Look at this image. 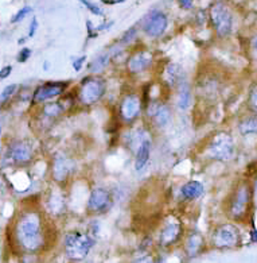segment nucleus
I'll list each match as a JSON object with an SVG mask.
<instances>
[{
  "mask_svg": "<svg viewBox=\"0 0 257 263\" xmlns=\"http://www.w3.org/2000/svg\"><path fill=\"white\" fill-rule=\"evenodd\" d=\"M38 26H39V23H38V19L32 18L31 23H30V27H29V38H32V36L35 35L36 30H38Z\"/></svg>",
  "mask_w": 257,
  "mask_h": 263,
  "instance_id": "34",
  "label": "nucleus"
},
{
  "mask_svg": "<svg viewBox=\"0 0 257 263\" xmlns=\"http://www.w3.org/2000/svg\"><path fill=\"white\" fill-rule=\"evenodd\" d=\"M144 112L143 96L136 92L125 93L118 103V119L124 126H132Z\"/></svg>",
  "mask_w": 257,
  "mask_h": 263,
  "instance_id": "7",
  "label": "nucleus"
},
{
  "mask_svg": "<svg viewBox=\"0 0 257 263\" xmlns=\"http://www.w3.org/2000/svg\"><path fill=\"white\" fill-rule=\"evenodd\" d=\"M183 226L181 221H168L167 224L163 226V228L159 232L157 236V246L161 249H171L175 245H178L181 239L183 238Z\"/></svg>",
  "mask_w": 257,
  "mask_h": 263,
  "instance_id": "15",
  "label": "nucleus"
},
{
  "mask_svg": "<svg viewBox=\"0 0 257 263\" xmlns=\"http://www.w3.org/2000/svg\"><path fill=\"white\" fill-rule=\"evenodd\" d=\"M16 89H18V85H16V84H11V85H8V87L4 88L3 92L0 93V104L7 103V101L10 100L12 96H14L15 92H16Z\"/></svg>",
  "mask_w": 257,
  "mask_h": 263,
  "instance_id": "27",
  "label": "nucleus"
},
{
  "mask_svg": "<svg viewBox=\"0 0 257 263\" xmlns=\"http://www.w3.org/2000/svg\"><path fill=\"white\" fill-rule=\"evenodd\" d=\"M239 133L243 137L257 135V114L244 116L239 122Z\"/></svg>",
  "mask_w": 257,
  "mask_h": 263,
  "instance_id": "24",
  "label": "nucleus"
},
{
  "mask_svg": "<svg viewBox=\"0 0 257 263\" xmlns=\"http://www.w3.org/2000/svg\"><path fill=\"white\" fill-rule=\"evenodd\" d=\"M31 12H32V8L30 7V6H26V7L21 8V10H19V11L16 12L14 16H12V19H11V23L22 22V21H23V19H25L27 15L31 14Z\"/></svg>",
  "mask_w": 257,
  "mask_h": 263,
  "instance_id": "28",
  "label": "nucleus"
},
{
  "mask_svg": "<svg viewBox=\"0 0 257 263\" xmlns=\"http://www.w3.org/2000/svg\"><path fill=\"white\" fill-rule=\"evenodd\" d=\"M179 4V7L182 8V10H193L194 8V0H176Z\"/></svg>",
  "mask_w": 257,
  "mask_h": 263,
  "instance_id": "33",
  "label": "nucleus"
},
{
  "mask_svg": "<svg viewBox=\"0 0 257 263\" xmlns=\"http://www.w3.org/2000/svg\"><path fill=\"white\" fill-rule=\"evenodd\" d=\"M209 21L218 38H228L233 31L234 18L232 10L224 2H215L209 8Z\"/></svg>",
  "mask_w": 257,
  "mask_h": 263,
  "instance_id": "6",
  "label": "nucleus"
},
{
  "mask_svg": "<svg viewBox=\"0 0 257 263\" xmlns=\"http://www.w3.org/2000/svg\"><path fill=\"white\" fill-rule=\"evenodd\" d=\"M0 135H2V124H0Z\"/></svg>",
  "mask_w": 257,
  "mask_h": 263,
  "instance_id": "42",
  "label": "nucleus"
},
{
  "mask_svg": "<svg viewBox=\"0 0 257 263\" xmlns=\"http://www.w3.org/2000/svg\"><path fill=\"white\" fill-rule=\"evenodd\" d=\"M96 245V240L90 234L84 232H68L64 238L65 256L74 262H81L89 256L90 251Z\"/></svg>",
  "mask_w": 257,
  "mask_h": 263,
  "instance_id": "4",
  "label": "nucleus"
},
{
  "mask_svg": "<svg viewBox=\"0 0 257 263\" xmlns=\"http://www.w3.org/2000/svg\"><path fill=\"white\" fill-rule=\"evenodd\" d=\"M205 250H206V240H205L204 235L198 231H190L185 236V241H183V252H185L186 258H189V259L198 258L204 254Z\"/></svg>",
  "mask_w": 257,
  "mask_h": 263,
  "instance_id": "17",
  "label": "nucleus"
},
{
  "mask_svg": "<svg viewBox=\"0 0 257 263\" xmlns=\"http://www.w3.org/2000/svg\"><path fill=\"white\" fill-rule=\"evenodd\" d=\"M137 34H139V29H137L136 26L129 27L127 31H124V33L122 34V36H120V40H118L117 45H120V46H123V47L132 45L133 42H135V40H137Z\"/></svg>",
  "mask_w": 257,
  "mask_h": 263,
  "instance_id": "25",
  "label": "nucleus"
},
{
  "mask_svg": "<svg viewBox=\"0 0 257 263\" xmlns=\"http://www.w3.org/2000/svg\"><path fill=\"white\" fill-rule=\"evenodd\" d=\"M86 30H88V40H94L98 36V31L93 26L92 21H86Z\"/></svg>",
  "mask_w": 257,
  "mask_h": 263,
  "instance_id": "31",
  "label": "nucleus"
},
{
  "mask_svg": "<svg viewBox=\"0 0 257 263\" xmlns=\"http://www.w3.org/2000/svg\"><path fill=\"white\" fill-rule=\"evenodd\" d=\"M113 197L112 193L105 187L97 186L92 189L86 200V212L93 216H100L107 213L112 208Z\"/></svg>",
  "mask_w": 257,
  "mask_h": 263,
  "instance_id": "11",
  "label": "nucleus"
},
{
  "mask_svg": "<svg viewBox=\"0 0 257 263\" xmlns=\"http://www.w3.org/2000/svg\"><path fill=\"white\" fill-rule=\"evenodd\" d=\"M205 193V186L202 185L201 181L191 180L187 181L186 184L182 185L181 187V196H182L183 200L186 201H194V200H198L201 196Z\"/></svg>",
  "mask_w": 257,
  "mask_h": 263,
  "instance_id": "20",
  "label": "nucleus"
},
{
  "mask_svg": "<svg viewBox=\"0 0 257 263\" xmlns=\"http://www.w3.org/2000/svg\"><path fill=\"white\" fill-rule=\"evenodd\" d=\"M248 104L254 112H257V84H254L253 88L249 92V99H248Z\"/></svg>",
  "mask_w": 257,
  "mask_h": 263,
  "instance_id": "29",
  "label": "nucleus"
},
{
  "mask_svg": "<svg viewBox=\"0 0 257 263\" xmlns=\"http://www.w3.org/2000/svg\"><path fill=\"white\" fill-rule=\"evenodd\" d=\"M250 238H252V241H253V243H257V231L256 230L250 231Z\"/></svg>",
  "mask_w": 257,
  "mask_h": 263,
  "instance_id": "38",
  "label": "nucleus"
},
{
  "mask_svg": "<svg viewBox=\"0 0 257 263\" xmlns=\"http://www.w3.org/2000/svg\"><path fill=\"white\" fill-rule=\"evenodd\" d=\"M250 206H252V187L249 182L243 181L240 182L228 201V216L233 221H243L249 215Z\"/></svg>",
  "mask_w": 257,
  "mask_h": 263,
  "instance_id": "5",
  "label": "nucleus"
},
{
  "mask_svg": "<svg viewBox=\"0 0 257 263\" xmlns=\"http://www.w3.org/2000/svg\"><path fill=\"white\" fill-rule=\"evenodd\" d=\"M32 54V51L31 49H29V47H23L21 51H19V54H18V62H27L29 61V58L31 57Z\"/></svg>",
  "mask_w": 257,
  "mask_h": 263,
  "instance_id": "30",
  "label": "nucleus"
},
{
  "mask_svg": "<svg viewBox=\"0 0 257 263\" xmlns=\"http://www.w3.org/2000/svg\"><path fill=\"white\" fill-rule=\"evenodd\" d=\"M75 169H77V162L74 161V158H70L69 155L64 154V153H58L53 159L51 177L58 184H65L74 174Z\"/></svg>",
  "mask_w": 257,
  "mask_h": 263,
  "instance_id": "12",
  "label": "nucleus"
},
{
  "mask_svg": "<svg viewBox=\"0 0 257 263\" xmlns=\"http://www.w3.org/2000/svg\"><path fill=\"white\" fill-rule=\"evenodd\" d=\"M23 42H26V38H21V40L18 41L19 45H22V44H23Z\"/></svg>",
  "mask_w": 257,
  "mask_h": 263,
  "instance_id": "40",
  "label": "nucleus"
},
{
  "mask_svg": "<svg viewBox=\"0 0 257 263\" xmlns=\"http://www.w3.org/2000/svg\"><path fill=\"white\" fill-rule=\"evenodd\" d=\"M69 81H47L36 88L32 93V104H42L51 99L61 98L69 88Z\"/></svg>",
  "mask_w": 257,
  "mask_h": 263,
  "instance_id": "14",
  "label": "nucleus"
},
{
  "mask_svg": "<svg viewBox=\"0 0 257 263\" xmlns=\"http://www.w3.org/2000/svg\"><path fill=\"white\" fill-rule=\"evenodd\" d=\"M178 95H176V105H178L179 109H186L190 108L191 105V101H193V92H191V87L189 85L187 81H183L178 88Z\"/></svg>",
  "mask_w": 257,
  "mask_h": 263,
  "instance_id": "22",
  "label": "nucleus"
},
{
  "mask_svg": "<svg viewBox=\"0 0 257 263\" xmlns=\"http://www.w3.org/2000/svg\"><path fill=\"white\" fill-rule=\"evenodd\" d=\"M49 68V62H45V64H43V69H47Z\"/></svg>",
  "mask_w": 257,
  "mask_h": 263,
  "instance_id": "41",
  "label": "nucleus"
},
{
  "mask_svg": "<svg viewBox=\"0 0 257 263\" xmlns=\"http://www.w3.org/2000/svg\"><path fill=\"white\" fill-rule=\"evenodd\" d=\"M147 120L155 128H166L172 122L171 107L161 100H151L144 107Z\"/></svg>",
  "mask_w": 257,
  "mask_h": 263,
  "instance_id": "9",
  "label": "nucleus"
},
{
  "mask_svg": "<svg viewBox=\"0 0 257 263\" xmlns=\"http://www.w3.org/2000/svg\"><path fill=\"white\" fill-rule=\"evenodd\" d=\"M104 4H107V6H114V4H122L125 3L127 0H101Z\"/></svg>",
  "mask_w": 257,
  "mask_h": 263,
  "instance_id": "37",
  "label": "nucleus"
},
{
  "mask_svg": "<svg viewBox=\"0 0 257 263\" xmlns=\"http://www.w3.org/2000/svg\"><path fill=\"white\" fill-rule=\"evenodd\" d=\"M7 157L15 165H27L34 158V148L27 141H15L10 144Z\"/></svg>",
  "mask_w": 257,
  "mask_h": 263,
  "instance_id": "16",
  "label": "nucleus"
},
{
  "mask_svg": "<svg viewBox=\"0 0 257 263\" xmlns=\"http://www.w3.org/2000/svg\"><path fill=\"white\" fill-rule=\"evenodd\" d=\"M46 221L42 213L35 209L23 211L14 226L15 243L26 252H39L46 247Z\"/></svg>",
  "mask_w": 257,
  "mask_h": 263,
  "instance_id": "1",
  "label": "nucleus"
},
{
  "mask_svg": "<svg viewBox=\"0 0 257 263\" xmlns=\"http://www.w3.org/2000/svg\"><path fill=\"white\" fill-rule=\"evenodd\" d=\"M211 245L218 250H232L241 245V232L232 223L220 224L211 234Z\"/></svg>",
  "mask_w": 257,
  "mask_h": 263,
  "instance_id": "8",
  "label": "nucleus"
},
{
  "mask_svg": "<svg viewBox=\"0 0 257 263\" xmlns=\"http://www.w3.org/2000/svg\"><path fill=\"white\" fill-rule=\"evenodd\" d=\"M168 27V16L161 10H152L140 21V29L148 38L156 40L166 33Z\"/></svg>",
  "mask_w": 257,
  "mask_h": 263,
  "instance_id": "10",
  "label": "nucleus"
},
{
  "mask_svg": "<svg viewBox=\"0 0 257 263\" xmlns=\"http://www.w3.org/2000/svg\"><path fill=\"white\" fill-rule=\"evenodd\" d=\"M85 62H86V55H81V57L75 58L74 61H73V64H72L73 69H74L75 72H80V70L83 69V66H84V64H85Z\"/></svg>",
  "mask_w": 257,
  "mask_h": 263,
  "instance_id": "32",
  "label": "nucleus"
},
{
  "mask_svg": "<svg viewBox=\"0 0 257 263\" xmlns=\"http://www.w3.org/2000/svg\"><path fill=\"white\" fill-rule=\"evenodd\" d=\"M186 81V72L176 62H168L163 69V84L166 87L176 88Z\"/></svg>",
  "mask_w": 257,
  "mask_h": 263,
  "instance_id": "18",
  "label": "nucleus"
},
{
  "mask_svg": "<svg viewBox=\"0 0 257 263\" xmlns=\"http://www.w3.org/2000/svg\"><path fill=\"white\" fill-rule=\"evenodd\" d=\"M112 61L111 51L103 53V54L97 55L96 58H93L92 61L88 64V72L90 74H100L104 69H107Z\"/></svg>",
  "mask_w": 257,
  "mask_h": 263,
  "instance_id": "23",
  "label": "nucleus"
},
{
  "mask_svg": "<svg viewBox=\"0 0 257 263\" xmlns=\"http://www.w3.org/2000/svg\"><path fill=\"white\" fill-rule=\"evenodd\" d=\"M204 155L210 161L228 162L236 155V143L234 139L226 131H218L211 135L204 147Z\"/></svg>",
  "mask_w": 257,
  "mask_h": 263,
  "instance_id": "3",
  "label": "nucleus"
},
{
  "mask_svg": "<svg viewBox=\"0 0 257 263\" xmlns=\"http://www.w3.org/2000/svg\"><path fill=\"white\" fill-rule=\"evenodd\" d=\"M78 2L80 3H83L84 6L86 7V10L92 12L93 15H96V16H101V18H103L104 15H105V12H104L103 8H101L100 6H97L96 3L90 2V0H78Z\"/></svg>",
  "mask_w": 257,
  "mask_h": 263,
  "instance_id": "26",
  "label": "nucleus"
},
{
  "mask_svg": "<svg viewBox=\"0 0 257 263\" xmlns=\"http://www.w3.org/2000/svg\"><path fill=\"white\" fill-rule=\"evenodd\" d=\"M154 64V53L148 49H136L125 60L127 72L132 76L147 72Z\"/></svg>",
  "mask_w": 257,
  "mask_h": 263,
  "instance_id": "13",
  "label": "nucleus"
},
{
  "mask_svg": "<svg viewBox=\"0 0 257 263\" xmlns=\"http://www.w3.org/2000/svg\"><path fill=\"white\" fill-rule=\"evenodd\" d=\"M66 111H68V105L64 103V99H61L58 101H50V103L43 104L42 116L45 119L55 120L58 118H61Z\"/></svg>",
  "mask_w": 257,
  "mask_h": 263,
  "instance_id": "21",
  "label": "nucleus"
},
{
  "mask_svg": "<svg viewBox=\"0 0 257 263\" xmlns=\"http://www.w3.org/2000/svg\"><path fill=\"white\" fill-rule=\"evenodd\" d=\"M253 47L257 50V35L253 38Z\"/></svg>",
  "mask_w": 257,
  "mask_h": 263,
  "instance_id": "39",
  "label": "nucleus"
},
{
  "mask_svg": "<svg viewBox=\"0 0 257 263\" xmlns=\"http://www.w3.org/2000/svg\"><path fill=\"white\" fill-rule=\"evenodd\" d=\"M113 21H108V22H104V23H101V25H98L96 27V30L97 31H98V33H101V31H105V30H108V29H111L112 26H113Z\"/></svg>",
  "mask_w": 257,
  "mask_h": 263,
  "instance_id": "36",
  "label": "nucleus"
},
{
  "mask_svg": "<svg viewBox=\"0 0 257 263\" xmlns=\"http://www.w3.org/2000/svg\"><path fill=\"white\" fill-rule=\"evenodd\" d=\"M151 152H152V141L151 138H147L146 141L142 142V144L135 153V170L142 172L147 166L151 158Z\"/></svg>",
  "mask_w": 257,
  "mask_h": 263,
  "instance_id": "19",
  "label": "nucleus"
},
{
  "mask_svg": "<svg viewBox=\"0 0 257 263\" xmlns=\"http://www.w3.org/2000/svg\"><path fill=\"white\" fill-rule=\"evenodd\" d=\"M107 80L100 74H90L80 81L75 89V101L84 107H92L100 103L107 95Z\"/></svg>",
  "mask_w": 257,
  "mask_h": 263,
  "instance_id": "2",
  "label": "nucleus"
},
{
  "mask_svg": "<svg viewBox=\"0 0 257 263\" xmlns=\"http://www.w3.org/2000/svg\"><path fill=\"white\" fill-rule=\"evenodd\" d=\"M11 72H12V66L11 65L4 66V68L0 69V81H2V80L7 79V77L11 74Z\"/></svg>",
  "mask_w": 257,
  "mask_h": 263,
  "instance_id": "35",
  "label": "nucleus"
}]
</instances>
